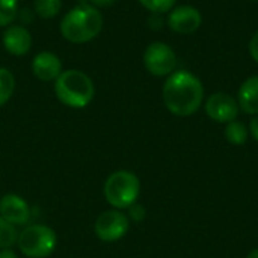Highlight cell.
Masks as SVG:
<instances>
[{
    "label": "cell",
    "mask_w": 258,
    "mask_h": 258,
    "mask_svg": "<svg viewBox=\"0 0 258 258\" xmlns=\"http://www.w3.org/2000/svg\"><path fill=\"white\" fill-rule=\"evenodd\" d=\"M163 103L175 116L194 115L203 103L204 88L201 80L190 71L180 70L168 76L163 91Z\"/></svg>",
    "instance_id": "1"
},
{
    "label": "cell",
    "mask_w": 258,
    "mask_h": 258,
    "mask_svg": "<svg viewBox=\"0 0 258 258\" xmlns=\"http://www.w3.org/2000/svg\"><path fill=\"white\" fill-rule=\"evenodd\" d=\"M103 17L92 5H79L68 11L60 21L62 36L73 44H83L101 32Z\"/></svg>",
    "instance_id": "2"
},
{
    "label": "cell",
    "mask_w": 258,
    "mask_h": 258,
    "mask_svg": "<svg viewBox=\"0 0 258 258\" xmlns=\"http://www.w3.org/2000/svg\"><path fill=\"white\" fill-rule=\"evenodd\" d=\"M54 94L63 106L83 109L92 101L95 88L91 77L83 71L67 70L54 80Z\"/></svg>",
    "instance_id": "3"
},
{
    "label": "cell",
    "mask_w": 258,
    "mask_h": 258,
    "mask_svg": "<svg viewBox=\"0 0 258 258\" xmlns=\"http://www.w3.org/2000/svg\"><path fill=\"white\" fill-rule=\"evenodd\" d=\"M106 201L116 210H124L133 206L141 194V181L136 174L127 169L112 172L103 186Z\"/></svg>",
    "instance_id": "4"
},
{
    "label": "cell",
    "mask_w": 258,
    "mask_h": 258,
    "mask_svg": "<svg viewBox=\"0 0 258 258\" xmlns=\"http://www.w3.org/2000/svg\"><path fill=\"white\" fill-rule=\"evenodd\" d=\"M18 249L29 258L50 257L57 246V234L44 224L26 225L17 239Z\"/></svg>",
    "instance_id": "5"
},
{
    "label": "cell",
    "mask_w": 258,
    "mask_h": 258,
    "mask_svg": "<svg viewBox=\"0 0 258 258\" xmlns=\"http://www.w3.org/2000/svg\"><path fill=\"white\" fill-rule=\"evenodd\" d=\"M144 65L148 73L156 77L169 76L177 67V54L168 44L157 41L147 47L144 53Z\"/></svg>",
    "instance_id": "6"
},
{
    "label": "cell",
    "mask_w": 258,
    "mask_h": 258,
    "mask_svg": "<svg viewBox=\"0 0 258 258\" xmlns=\"http://www.w3.org/2000/svg\"><path fill=\"white\" fill-rule=\"evenodd\" d=\"M130 228V219L121 210H106L103 212L95 224L94 233L103 242H116L122 239Z\"/></svg>",
    "instance_id": "7"
},
{
    "label": "cell",
    "mask_w": 258,
    "mask_h": 258,
    "mask_svg": "<svg viewBox=\"0 0 258 258\" xmlns=\"http://www.w3.org/2000/svg\"><path fill=\"white\" fill-rule=\"evenodd\" d=\"M206 113L216 122H231L239 115V103L227 92H215L206 101Z\"/></svg>",
    "instance_id": "8"
},
{
    "label": "cell",
    "mask_w": 258,
    "mask_h": 258,
    "mask_svg": "<svg viewBox=\"0 0 258 258\" xmlns=\"http://www.w3.org/2000/svg\"><path fill=\"white\" fill-rule=\"evenodd\" d=\"M0 216L14 227H21L30 222L32 210L23 197L17 194H6L0 200Z\"/></svg>",
    "instance_id": "9"
},
{
    "label": "cell",
    "mask_w": 258,
    "mask_h": 258,
    "mask_svg": "<svg viewBox=\"0 0 258 258\" xmlns=\"http://www.w3.org/2000/svg\"><path fill=\"white\" fill-rule=\"evenodd\" d=\"M203 15L201 12L190 5H183L172 8L168 17V26L171 30L180 35H189L197 32L201 27Z\"/></svg>",
    "instance_id": "10"
},
{
    "label": "cell",
    "mask_w": 258,
    "mask_h": 258,
    "mask_svg": "<svg viewBox=\"0 0 258 258\" xmlns=\"http://www.w3.org/2000/svg\"><path fill=\"white\" fill-rule=\"evenodd\" d=\"M2 42L9 54L23 56L32 47V35L24 26L12 24V26H8V29L3 32Z\"/></svg>",
    "instance_id": "11"
},
{
    "label": "cell",
    "mask_w": 258,
    "mask_h": 258,
    "mask_svg": "<svg viewBox=\"0 0 258 258\" xmlns=\"http://www.w3.org/2000/svg\"><path fill=\"white\" fill-rule=\"evenodd\" d=\"M32 73L41 82H53L62 73V62L51 51H41L32 60Z\"/></svg>",
    "instance_id": "12"
},
{
    "label": "cell",
    "mask_w": 258,
    "mask_h": 258,
    "mask_svg": "<svg viewBox=\"0 0 258 258\" xmlns=\"http://www.w3.org/2000/svg\"><path fill=\"white\" fill-rule=\"evenodd\" d=\"M239 107L249 115H258V76L246 79L239 88L237 94Z\"/></svg>",
    "instance_id": "13"
},
{
    "label": "cell",
    "mask_w": 258,
    "mask_h": 258,
    "mask_svg": "<svg viewBox=\"0 0 258 258\" xmlns=\"http://www.w3.org/2000/svg\"><path fill=\"white\" fill-rule=\"evenodd\" d=\"M225 138L233 145H243L248 139V128L242 121H231L225 127Z\"/></svg>",
    "instance_id": "14"
},
{
    "label": "cell",
    "mask_w": 258,
    "mask_h": 258,
    "mask_svg": "<svg viewBox=\"0 0 258 258\" xmlns=\"http://www.w3.org/2000/svg\"><path fill=\"white\" fill-rule=\"evenodd\" d=\"M14 91H15L14 74L8 68L0 67V107L5 106L11 100Z\"/></svg>",
    "instance_id": "15"
},
{
    "label": "cell",
    "mask_w": 258,
    "mask_h": 258,
    "mask_svg": "<svg viewBox=\"0 0 258 258\" xmlns=\"http://www.w3.org/2000/svg\"><path fill=\"white\" fill-rule=\"evenodd\" d=\"M17 239H18L17 228L0 216V251L11 249L17 243Z\"/></svg>",
    "instance_id": "16"
},
{
    "label": "cell",
    "mask_w": 258,
    "mask_h": 258,
    "mask_svg": "<svg viewBox=\"0 0 258 258\" xmlns=\"http://www.w3.org/2000/svg\"><path fill=\"white\" fill-rule=\"evenodd\" d=\"M62 0H35V12L41 18H53L59 14Z\"/></svg>",
    "instance_id": "17"
},
{
    "label": "cell",
    "mask_w": 258,
    "mask_h": 258,
    "mask_svg": "<svg viewBox=\"0 0 258 258\" xmlns=\"http://www.w3.org/2000/svg\"><path fill=\"white\" fill-rule=\"evenodd\" d=\"M17 9L18 0H0V27H6L15 20Z\"/></svg>",
    "instance_id": "18"
},
{
    "label": "cell",
    "mask_w": 258,
    "mask_h": 258,
    "mask_svg": "<svg viewBox=\"0 0 258 258\" xmlns=\"http://www.w3.org/2000/svg\"><path fill=\"white\" fill-rule=\"evenodd\" d=\"M138 2L153 14H165L175 6L177 0H138Z\"/></svg>",
    "instance_id": "19"
},
{
    "label": "cell",
    "mask_w": 258,
    "mask_h": 258,
    "mask_svg": "<svg viewBox=\"0 0 258 258\" xmlns=\"http://www.w3.org/2000/svg\"><path fill=\"white\" fill-rule=\"evenodd\" d=\"M127 210H128L127 218H128L130 221H133V222H142V221L145 219L147 212H145V207H144V206H141V204L135 203V204H133V206H130Z\"/></svg>",
    "instance_id": "20"
},
{
    "label": "cell",
    "mask_w": 258,
    "mask_h": 258,
    "mask_svg": "<svg viewBox=\"0 0 258 258\" xmlns=\"http://www.w3.org/2000/svg\"><path fill=\"white\" fill-rule=\"evenodd\" d=\"M249 54L258 63V30L252 35V38L249 41Z\"/></svg>",
    "instance_id": "21"
},
{
    "label": "cell",
    "mask_w": 258,
    "mask_h": 258,
    "mask_svg": "<svg viewBox=\"0 0 258 258\" xmlns=\"http://www.w3.org/2000/svg\"><path fill=\"white\" fill-rule=\"evenodd\" d=\"M249 133H251V136L254 138V141H257L258 142V115L257 116H254V118L251 119V122H249Z\"/></svg>",
    "instance_id": "22"
},
{
    "label": "cell",
    "mask_w": 258,
    "mask_h": 258,
    "mask_svg": "<svg viewBox=\"0 0 258 258\" xmlns=\"http://www.w3.org/2000/svg\"><path fill=\"white\" fill-rule=\"evenodd\" d=\"M116 0H91L92 6L95 8H104V6H110L112 3H115Z\"/></svg>",
    "instance_id": "23"
},
{
    "label": "cell",
    "mask_w": 258,
    "mask_h": 258,
    "mask_svg": "<svg viewBox=\"0 0 258 258\" xmlns=\"http://www.w3.org/2000/svg\"><path fill=\"white\" fill-rule=\"evenodd\" d=\"M0 258H18L17 254L12 249H2L0 251Z\"/></svg>",
    "instance_id": "24"
},
{
    "label": "cell",
    "mask_w": 258,
    "mask_h": 258,
    "mask_svg": "<svg viewBox=\"0 0 258 258\" xmlns=\"http://www.w3.org/2000/svg\"><path fill=\"white\" fill-rule=\"evenodd\" d=\"M246 258H258V249H254V251H252V252H251V254H249Z\"/></svg>",
    "instance_id": "25"
},
{
    "label": "cell",
    "mask_w": 258,
    "mask_h": 258,
    "mask_svg": "<svg viewBox=\"0 0 258 258\" xmlns=\"http://www.w3.org/2000/svg\"><path fill=\"white\" fill-rule=\"evenodd\" d=\"M255 2H257V0H255Z\"/></svg>",
    "instance_id": "26"
}]
</instances>
